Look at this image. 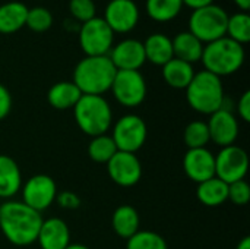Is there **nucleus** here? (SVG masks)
I'll use <instances>...</instances> for the list:
<instances>
[{
    "label": "nucleus",
    "mask_w": 250,
    "mask_h": 249,
    "mask_svg": "<svg viewBox=\"0 0 250 249\" xmlns=\"http://www.w3.org/2000/svg\"><path fill=\"white\" fill-rule=\"evenodd\" d=\"M227 22L229 13L221 6L212 3L209 6L192 10L188 31L192 32L204 44H208L226 37Z\"/></svg>",
    "instance_id": "obj_6"
},
{
    "label": "nucleus",
    "mask_w": 250,
    "mask_h": 249,
    "mask_svg": "<svg viewBox=\"0 0 250 249\" xmlns=\"http://www.w3.org/2000/svg\"><path fill=\"white\" fill-rule=\"evenodd\" d=\"M142 44L145 50V57L152 65L164 66L174 57L171 38L164 34H151Z\"/></svg>",
    "instance_id": "obj_21"
},
{
    "label": "nucleus",
    "mask_w": 250,
    "mask_h": 249,
    "mask_svg": "<svg viewBox=\"0 0 250 249\" xmlns=\"http://www.w3.org/2000/svg\"><path fill=\"white\" fill-rule=\"evenodd\" d=\"M12 109V95L9 90L0 84V120L6 119Z\"/></svg>",
    "instance_id": "obj_35"
},
{
    "label": "nucleus",
    "mask_w": 250,
    "mask_h": 249,
    "mask_svg": "<svg viewBox=\"0 0 250 249\" xmlns=\"http://www.w3.org/2000/svg\"><path fill=\"white\" fill-rule=\"evenodd\" d=\"M114 41V32L103 18L94 19L81 25L79 44L85 56H108Z\"/></svg>",
    "instance_id": "obj_8"
},
{
    "label": "nucleus",
    "mask_w": 250,
    "mask_h": 249,
    "mask_svg": "<svg viewBox=\"0 0 250 249\" xmlns=\"http://www.w3.org/2000/svg\"><path fill=\"white\" fill-rule=\"evenodd\" d=\"M83 94L72 81H62L54 84L47 92V101L56 110H69L76 106Z\"/></svg>",
    "instance_id": "obj_20"
},
{
    "label": "nucleus",
    "mask_w": 250,
    "mask_h": 249,
    "mask_svg": "<svg viewBox=\"0 0 250 249\" xmlns=\"http://www.w3.org/2000/svg\"><path fill=\"white\" fill-rule=\"evenodd\" d=\"M186 100L195 112L211 116L224 107L226 97L221 78L205 69L195 72L186 88Z\"/></svg>",
    "instance_id": "obj_3"
},
{
    "label": "nucleus",
    "mask_w": 250,
    "mask_h": 249,
    "mask_svg": "<svg viewBox=\"0 0 250 249\" xmlns=\"http://www.w3.org/2000/svg\"><path fill=\"white\" fill-rule=\"evenodd\" d=\"M234 205H246L250 201V186L249 183L242 179L233 183H229V198Z\"/></svg>",
    "instance_id": "obj_33"
},
{
    "label": "nucleus",
    "mask_w": 250,
    "mask_h": 249,
    "mask_svg": "<svg viewBox=\"0 0 250 249\" xmlns=\"http://www.w3.org/2000/svg\"><path fill=\"white\" fill-rule=\"evenodd\" d=\"M126 249H168L166 239L152 230H138L127 239Z\"/></svg>",
    "instance_id": "obj_30"
},
{
    "label": "nucleus",
    "mask_w": 250,
    "mask_h": 249,
    "mask_svg": "<svg viewBox=\"0 0 250 249\" xmlns=\"http://www.w3.org/2000/svg\"><path fill=\"white\" fill-rule=\"evenodd\" d=\"M161 68H163V79L168 87L176 90H186L192 78L195 76L193 65L179 60L176 57H173Z\"/></svg>",
    "instance_id": "obj_22"
},
{
    "label": "nucleus",
    "mask_w": 250,
    "mask_h": 249,
    "mask_svg": "<svg viewBox=\"0 0 250 249\" xmlns=\"http://www.w3.org/2000/svg\"><path fill=\"white\" fill-rule=\"evenodd\" d=\"M248 169L249 156L242 147L236 144L223 147L221 151L215 156V176L226 183L245 179Z\"/></svg>",
    "instance_id": "obj_10"
},
{
    "label": "nucleus",
    "mask_w": 250,
    "mask_h": 249,
    "mask_svg": "<svg viewBox=\"0 0 250 249\" xmlns=\"http://www.w3.org/2000/svg\"><path fill=\"white\" fill-rule=\"evenodd\" d=\"M207 125L209 129L211 141L220 147L233 145L239 136V122L236 116L224 107L212 113Z\"/></svg>",
    "instance_id": "obj_15"
},
{
    "label": "nucleus",
    "mask_w": 250,
    "mask_h": 249,
    "mask_svg": "<svg viewBox=\"0 0 250 249\" xmlns=\"http://www.w3.org/2000/svg\"><path fill=\"white\" fill-rule=\"evenodd\" d=\"M236 249H250V238L249 236H245L240 242H239V245H237V248Z\"/></svg>",
    "instance_id": "obj_39"
},
{
    "label": "nucleus",
    "mask_w": 250,
    "mask_h": 249,
    "mask_svg": "<svg viewBox=\"0 0 250 249\" xmlns=\"http://www.w3.org/2000/svg\"><path fill=\"white\" fill-rule=\"evenodd\" d=\"M53 25V15L47 7L37 6L32 9H28L25 26H28L34 32H45Z\"/></svg>",
    "instance_id": "obj_31"
},
{
    "label": "nucleus",
    "mask_w": 250,
    "mask_h": 249,
    "mask_svg": "<svg viewBox=\"0 0 250 249\" xmlns=\"http://www.w3.org/2000/svg\"><path fill=\"white\" fill-rule=\"evenodd\" d=\"M239 116L245 120V122H250V91H245L239 100Z\"/></svg>",
    "instance_id": "obj_36"
},
{
    "label": "nucleus",
    "mask_w": 250,
    "mask_h": 249,
    "mask_svg": "<svg viewBox=\"0 0 250 249\" xmlns=\"http://www.w3.org/2000/svg\"><path fill=\"white\" fill-rule=\"evenodd\" d=\"M201 62L205 70L217 76L236 73L245 63V47L229 37L218 38L204 45Z\"/></svg>",
    "instance_id": "obj_4"
},
{
    "label": "nucleus",
    "mask_w": 250,
    "mask_h": 249,
    "mask_svg": "<svg viewBox=\"0 0 250 249\" xmlns=\"http://www.w3.org/2000/svg\"><path fill=\"white\" fill-rule=\"evenodd\" d=\"M28 7L22 1L0 4V34H15L25 26Z\"/></svg>",
    "instance_id": "obj_23"
},
{
    "label": "nucleus",
    "mask_w": 250,
    "mask_h": 249,
    "mask_svg": "<svg viewBox=\"0 0 250 249\" xmlns=\"http://www.w3.org/2000/svg\"><path fill=\"white\" fill-rule=\"evenodd\" d=\"M22 203L29 208L41 213L47 210L57 195L56 182L48 175H35L32 176L22 188Z\"/></svg>",
    "instance_id": "obj_11"
},
{
    "label": "nucleus",
    "mask_w": 250,
    "mask_h": 249,
    "mask_svg": "<svg viewBox=\"0 0 250 249\" xmlns=\"http://www.w3.org/2000/svg\"><path fill=\"white\" fill-rule=\"evenodd\" d=\"M22 188V175L18 163L4 154H0V198L9 200Z\"/></svg>",
    "instance_id": "obj_18"
},
{
    "label": "nucleus",
    "mask_w": 250,
    "mask_h": 249,
    "mask_svg": "<svg viewBox=\"0 0 250 249\" xmlns=\"http://www.w3.org/2000/svg\"><path fill=\"white\" fill-rule=\"evenodd\" d=\"M117 151L119 150H117L113 138L107 134L94 136L88 145V154H89L91 160L95 163L107 164Z\"/></svg>",
    "instance_id": "obj_27"
},
{
    "label": "nucleus",
    "mask_w": 250,
    "mask_h": 249,
    "mask_svg": "<svg viewBox=\"0 0 250 249\" xmlns=\"http://www.w3.org/2000/svg\"><path fill=\"white\" fill-rule=\"evenodd\" d=\"M78 128L91 138L108 132L113 123V112L103 95H82L73 107Z\"/></svg>",
    "instance_id": "obj_5"
},
{
    "label": "nucleus",
    "mask_w": 250,
    "mask_h": 249,
    "mask_svg": "<svg viewBox=\"0 0 250 249\" xmlns=\"http://www.w3.org/2000/svg\"><path fill=\"white\" fill-rule=\"evenodd\" d=\"M108 57L117 70H139L146 62L144 44L135 38H127L113 45Z\"/></svg>",
    "instance_id": "obj_14"
},
{
    "label": "nucleus",
    "mask_w": 250,
    "mask_h": 249,
    "mask_svg": "<svg viewBox=\"0 0 250 249\" xmlns=\"http://www.w3.org/2000/svg\"><path fill=\"white\" fill-rule=\"evenodd\" d=\"M182 1H183V6L190 7L192 10H196V9L209 6V4L214 3V0H182Z\"/></svg>",
    "instance_id": "obj_37"
},
{
    "label": "nucleus",
    "mask_w": 250,
    "mask_h": 249,
    "mask_svg": "<svg viewBox=\"0 0 250 249\" xmlns=\"http://www.w3.org/2000/svg\"><path fill=\"white\" fill-rule=\"evenodd\" d=\"M185 144L188 145L189 150L193 148H207L208 142L211 141L209 136V129L207 122L204 120H193L185 128L183 134Z\"/></svg>",
    "instance_id": "obj_29"
},
{
    "label": "nucleus",
    "mask_w": 250,
    "mask_h": 249,
    "mask_svg": "<svg viewBox=\"0 0 250 249\" xmlns=\"http://www.w3.org/2000/svg\"><path fill=\"white\" fill-rule=\"evenodd\" d=\"M110 91L119 104L138 107L146 97V82L139 70H117Z\"/></svg>",
    "instance_id": "obj_9"
},
{
    "label": "nucleus",
    "mask_w": 250,
    "mask_h": 249,
    "mask_svg": "<svg viewBox=\"0 0 250 249\" xmlns=\"http://www.w3.org/2000/svg\"><path fill=\"white\" fill-rule=\"evenodd\" d=\"M54 203H57L64 210H76L81 205V198L72 191H63V192H57Z\"/></svg>",
    "instance_id": "obj_34"
},
{
    "label": "nucleus",
    "mask_w": 250,
    "mask_h": 249,
    "mask_svg": "<svg viewBox=\"0 0 250 249\" xmlns=\"http://www.w3.org/2000/svg\"><path fill=\"white\" fill-rule=\"evenodd\" d=\"M139 16V7L133 0H110L103 19L114 34H127L138 25Z\"/></svg>",
    "instance_id": "obj_12"
},
{
    "label": "nucleus",
    "mask_w": 250,
    "mask_h": 249,
    "mask_svg": "<svg viewBox=\"0 0 250 249\" xmlns=\"http://www.w3.org/2000/svg\"><path fill=\"white\" fill-rule=\"evenodd\" d=\"M69 10L70 15L81 23H85L97 16L95 3L92 0H70Z\"/></svg>",
    "instance_id": "obj_32"
},
{
    "label": "nucleus",
    "mask_w": 250,
    "mask_h": 249,
    "mask_svg": "<svg viewBox=\"0 0 250 249\" xmlns=\"http://www.w3.org/2000/svg\"><path fill=\"white\" fill-rule=\"evenodd\" d=\"M233 1L240 9V12H249L250 0H233Z\"/></svg>",
    "instance_id": "obj_38"
},
{
    "label": "nucleus",
    "mask_w": 250,
    "mask_h": 249,
    "mask_svg": "<svg viewBox=\"0 0 250 249\" xmlns=\"http://www.w3.org/2000/svg\"><path fill=\"white\" fill-rule=\"evenodd\" d=\"M139 214L132 205H120L114 210L111 217V225L117 236L129 239L139 230Z\"/></svg>",
    "instance_id": "obj_25"
},
{
    "label": "nucleus",
    "mask_w": 250,
    "mask_h": 249,
    "mask_svg": "<svg viewBox=\"0 0 250 249\" xmlns=\"http://www.w3.org/2000/svg\"><path fill=\"white\" fill-rule=\"evenodd\" d=\"M37 242L41 249H66L70 245V230L63 219L42 220Z\"/></svg>",
    "instance_id": "obj_17"
},
{
    "label": "nucleus",
    "mask_w": 250,
    "mask_h": 249,
    "mask_svg": "<svg viewBox=\"0 0 250 249\" xmlns=\"http://www.w3.org/2000/svg\"><path fill=\"white\" fill-rule=\"evenodd\" d=\"M196 197H198V201L207 207L223 205L229 198V183L214 176L205 182L198 183Z\"/></svg>",
    "instance_id": "obj_24"
},
{
    "label": "nucleus",
    "mask_w": 250,
    "mask_h": 249,
    "mask_svg": "<svg viewBox=\"0 0 250 249\" xmlns=\"http://www.w3.org/2000/svg\"><path fill=\"white\" fill-rule=\"evenodd\" d=\"M107 172L114 183L123 188H130L141 181L142 166L136 154L117 151L107 163Z\"/></svg>",
    "instance_id": "obj_13"
},
{
    "label": "nucleus",
    "mask_w": 250,
    "mask_h": 249,
    "mask_svg": "<svg viewBox=\"0 0 250 249\" xmlns=\"http://www.w3.org/2000/svg\"><path fill=\"white\" fill-rule=\"evenodd\" d=\"M66 249H89L86 245H82V244H70Z\"/></svg>",
    "instance_id": "obj_40"
},
{
    "label": "nucleus",
    "mask_w": 250,
    "mask_h": 249,
    "mask_svg": "<svg viewBox=\"0 0 250 249\" xmlns=\"http://www.w3.org/2000/svg\"><path fill=\"white\" fill-rule=\"evenodd\" d=\"M183 169L190 181L205 182L215 176V156L208 148L188 150L183 157Z\"/></svg>",
    "instance_id": "obj_16"
},
{
    "label": "nucleus",
    "mask_w": 250,
    "mask_h": 249,
    "mask_svg": "<svg viewBox=\"0 0 250 249\" xmlns=\"http://www.w3.org/2000/svg\"><path fill=\"white\" fill-rule=\"evenodd\" d=\"M171 43H173V54L176 59L183 60L190 65L201 62L205 44L202 41H199L192 32L183 31L180 34H177L171 40Z\"/></svg>",
    "instance_id": "obj_19"
},
{
    "label": "nucleus",
    "mask_w": 250,
    "mask_h": 249,
    "mask_svg": "<svg viewBox=\"0 0 250 249\" xmlns=\"http://www.w3.org/2000/svg\"><path fill=\"white\" fill-rule=\"evenodd\" d=\"M117 69L108 56H85L73 70V84L85 95H103L110 91Z\"/></svg>",
    "instance_id": "obj_2"
},
{
    "label": "nucleus",
    "mask_w": 250,
    "mask_h": 249,
    "mask_svg": "<svg viewBox=\"0 0 250 249\" xmlns=\"http://www.w3.org/2000/svg\"><path fill=\"white\" fill-rule=\"evenodd\" d=\"M110 136L119 151L135 154L144 147L148 136V128L145 120L138 114H125L114 123Z\"/></svg>",
    "instance_id": "obj_7"
},
{
    "label": "nucleus",
    "mask_w": 250,
    "mask_h": 249,
    "mask_svg": "<svg viewBox=\"0 0 250 249\" xmlns=\"http://www.w3.org/2000/svg\"><path fill=\"white\" fill-rule=\"evenodd\" d=\"M226 37L245 45L250 41V16L248 12H237L229 16Z\"/></svg>",
    "instance_id": "obj_28"
},
{
    "label": "nucleus",
    "mask_w": 250,
    "mask_h": 249,
    "mask_svg": "<svg viewBox=\"0 0 250 249\" xmlns=\"http://www.w3.org/2000/svg\"><path fill=\"white\" fill-rule=\"evenodd\" d=\"M41 225V213L22 201H6L0 205V230L12 245L28 247L37 242Z\"/></svg>",
    "instance_id": "obj_1"
},
{
    "label": "nucleus",
    "mask_w": 250,
    "mask_h": 249,
    "mask_svg": "<svg viewBox=\"0 0 250 249\" xmlns=\"http://www.w3.org/2000/svg\"><path fill=\"white\" fill-rule=\"evenodd\" d=\"M183 9L182 0H146V13L155 22H170Z\"/></svg>",
    "instance_id": "obj_26"
}]
</instances>
